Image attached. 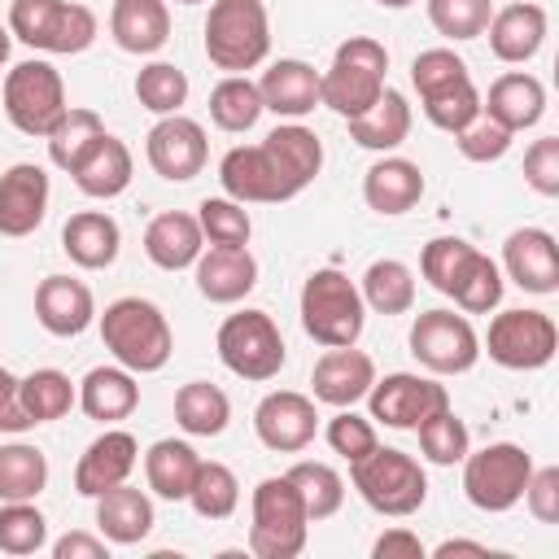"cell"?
Wrapping results in <instances>:
<instances>
[{
    "label": "cell",
    "mask_w": 559,
    "mask_h": 559,
    "mask_svg": "<svg viewBox=\"0 0 559 559\" xmlns=\"http://www.w3.org/2000/svg\"><path fill=\"white\" fill-rule=\"evenodd\" d=\"M323 166V144L310 127L301 122H284L275 127L262 144H240L227 148V157L218 162V183L231 201H293L301 188H310V179Z\"/></svg>",
    "instance_id": "1"
},
{
    "label": "cell",
    "mask_w": 559,
    "mask_h": 559,
    "mask_svg": "<svg viewBox=\"0 0 559 559\" xmlns=\"http://www.w3.org/2000/svg\"><path fill=\"white\" fill-rule=\"evenodd\" d=\"M100 341L118 358V367H127V371H162L170 349H175L170 323L148 297L109 301L100 314Z\"/></svg>",
    "instance_id": "2"
},
{
    "label": "cell",
    "mask_w": 559,
    "mask_h": 559,
    "mask_svg": "<svg viewBox=\"0 0 559 559\" xmlns=\"http://www.w3.org/2000/svg\"><path fill=\"white\" fill-rule=\"evenodd\" d=\"M384 70H389L384 44L371 35H349L336 48L328 74H319V105H328L341 118L367 114L384 92Z\"/></svg>",
    "instance_id": "3"
},
{
    "label": "cell",
    "mask_w": 559,
    "mask_h": 559,
    "mask_svg": "<svg viewBox=\"0 0 559 559\" xmlns=\"http://www.w3.org/2000/svg\"><path fill=\"white\" fill-rule=\"evenodd\" d=\"M271 52V22L262 0H214L205 17V57L227 70L245 74L262 66Z\"/></svg>",
    "instance_id": "4"
},
{
    "label": "cell",
    "mask_w": 559,
    "mask_h": 559,
    "mask_svg": "<svg viewBox=\"0 0 559 559\" xmlns=\"http://www.w3.org/2000/svg\"><path fill=\"white\" fill-rule=\"evenodd\" d=\"M362 323H367L362 293L336 266H323L301 284V328H306L310 341H319L328 349L332 345H354L362 336Z\"/></svg>",
    "instance_id": "5"
},
{
    "label": "cell",
    "mask_w": 559,
    "mask_h": 559,
    "mask_svg": "<svg viewBox=\"0 0 559 559\" xmlns=\"http://www.w3.org/2000/svg\"><path fill=\"white\" fill-rule=\"evenodd\" d=\"M349 480L362 493V502L380 515H411L428 498V476L424 467L393 445H376L358 463H349Z\"/></svg>",
    "instance_id": "6"
},
{
    "label": "cell",
    "mask_w": 559,
    "mask_h": 559,
    "mask_svg": "<svg viewBox=\"0 0 559 559\" xmlns=\"http://www.w3.org/2000/svg\"><path fill=\"white\" fill-rule=\"evenodd\" d=\"M306 502L297 493V485L284 476H266L253 489V524H249V550L258 559H293L306 546Z\"/></svg>",
    "instance_id": "7"
},
{
    "label": "cell",
    "mask_w": 559,
    "mask_h": 559,
    "mask_svg": "<svg viewBox=\"0 0 559 559\" xmlns=\"http://www.w3.org/2000/svg\"><path fill=\"white\" fill-rule=\"evenodd\" d=\"M9 35L44 52H83L96 39V13L70 0H13Z\"/></svg>",
    "instance_id": "8"
},
{
    "label": "cell",
    "mask_w": 559,
    "mask_h": 559,
    "mask_svg": "<svg viewBox=\"0 0 559 559\" xmlns=\"http://www.w3.org/2000/svg\"><path fill=\"white\" fill-rule=\"evenodd\" d=\"M66 109H70L66 105V83H61L57 66L31 57V61H17L9 70V79H4V114L22 135L48 140V131L61 122Z\"/></svg>",
    "instance_id": "9"
},
{
    "label": "cell",
    "mask_w": 559,
    "mask_h": 559,
    "mask_svg": "<svg viewBox=\"0 0 559 559\" xmlns=\"http://www.w3.org/2000/svg\"><path fill=\"white\" fill-rule=\"evenodd\" d=\"M218 358L240 380H271L284 367V336L266 310H236L218 328Z\"/></svg>",
    "instance_id": "10"
},
{
    "label": "cell",
    "mask_w": 559,
    "mask_h": 559,
    "mask_svg": "<svg viewBox=\"0 0 559 559\" xmlns=\"http://www.w3.org/2000/svg\"><path fill=\"white\" fill-rule=\"evenodd\" d=\"M533 459L524 445L493 441L476 454H463V493L480 511H511L524 498Z\"/></svg>",
    "instance_id": "11"
},
{
    "label": "cell",
    "mask_w": 559,
    "mask_h": 559,
    "mask_svg": "<svg viewBox=\"0 0 559 559\" xmlns=\"http://www.w3.org/2000/svg\"><path fill=\"white\" fill-rule=\"evenodd\" d=\"M555 345H559V332L546 310H502L489 319V332H485L489 358L511 371L546 367L555 358Z\"/></svg>",
    "instance_id": "12"
},
{
    "label": "cell",
    "mask_w": 559,
    "mask_h": 559,
    "mask_svg": "<svg viewBox=\"0 0 559 559\" xmlns=\"http://www.w3.org/2000/svg\"><path fill=\"white\" fill-rule=\"evenodd\" d=\"M411 354L437 371V376H459V371H472L476 358H480V336L476 328L467 323V314H454V310H424L415 323H411Z\"/></svg>",
    "instance_id": "13"
},
{
    "label": "cell",
    "mask_w": 559,
    "mask_h": 559,
    "mask_svg": "<svg viewBox=\"0 0 559 559\" xmlns=\"http://www.w3.org/2000/svg\"><path fill=\"white\" fill-rule=\"evenodd\" d=\"M367 402H371V419H380L384 428H411L415 432L428 415L450 406V393L437 380H424V376H411V371H393L384 380H371Z\"/></svg>",
    "instance_id": "14"
},
{
    "label": "cell",
    "mask_w": 559,
    "mask_h": 559,
    "mask_svg": "<svg viewBox=\"0 0 559 559\" xmlns=\"http://www.w3.org/2000/svg\"><path fill=\"white\" fill-rule=\"evenodd\" d=\"M144 153H148V166H153L162 179H170V183H188L192 175H201L205 153H210V144H205V127H201L197 118L166 114V118L148 131Z\"/></svg>",
    "instance_id": "15"
},
{
    "label": "cell",
    "mask_w": 559,
    "mask_h": 559,
    "mask_svg": "<svg viewBox=\"0 0 559 559\" xmlns=\"http://www.w3.org/2000/svg\"><path fill=\"white\" fill-rule=\"evenodd\" d=\"M253 428H258V441L266 450H280V454H297L314 441V428H319V415H314V402L306 393H293V389H275L258 402L253 411Z\"/></svg>",
    "instance_id": "16"
},
{
    "label": "cell",
    "mask_w": 559,
    "mask_h": 559,
    "mask_svg": "<svg viewBox=\"0 0 559 559\" xmlns=\"http://www.w3.org/2000/svg\"><path fill=\"white\" fill-rule=\"evenodd\" d=\"M48 214V170L17 162L0 175V236H31Z\"/></svg>",
    "instance_id": "17"
},
{
    "label": "cell",
    "mask_w": 559,
    "mask_h": 559,
    "mask_svg": "<svg viewBox=\"0 0 559 559\" xmlns=\"http://www.w3.org/2000/svg\"><path fill=\"white\" fill-rule=\"evenodd\" d=\"M502 266L524 293L546 297V293L559 288V249H555V236L542 231V227L511 231L507 245H502Z\"/></svg>",
    "instance_id": "18"
},
{
    "label": "cell",
    "mask_w": 559,
    "mask_h": 559,
    "mask_svg": "<svg viewBox=\"0 0 559 559\" xmlns=\"http://www.w3.org/2000/svg\"><path fill=\"white\" fill-rule=\"evenodd\" d=\"M135 459H140L135 437L122 432V428H109V432H100V437L83 450V459H79V467H74V489H79L83 498H100L105 489H114V485H122V480L131 476Z\"/></svg>",
    "instance_id": "19"
},
{
    "label": "cell",
    "mask_w": 559,
    "mask_h": 559,
    "mask_svg": "<svg viewBox=\"0 0 559 559\" xmlns=\"http://www.w3.org/2000/svg\"><path fill=\"white\" fill-rule=\"evenodd\" d=\"M192 266H197L201 297L218 301V306H231V301L249 297L253 284H258V262L245 245H210V253H201Z\"/></svg>",
    "instance_id": "20"
},
{
    "label": "cell",
    "mask_w": 559,
    "mask_h": 559,
    "mask_svg": "<svg viewBox=\"0 0 559 559\" xmlns=\"http://www.w3.org/2000/svg\"><path fill=\"white\" fill-rule=\"evenodd\" d=\"M371 380H376V362L354 345H332L310 371V389L328 406H354L358 397H367Z\"/></svg>",
    "instance_id": "21"
},
{
    "label": "cell",
    "mask_w": 559,
    "mask_h": 559,
    "mask_svg": "<svg viewBox=\"0 0 559 559\" xmlns=\"http://www.w3.org/2000/svg\"><path fill=\"white\" fill-rule=\"evenodd\" d=\"M35 319L52 332V336H79L92 319H96V301L92 288L74 275H48L35 288Z\"/></svg>",
    "instance_id": "22"
},
{
    "label": "cell",
    "mask_w": 559,
    "mask_h": 559,
    "mask_svg": "<svg viewBox=\"0 0 559 559\" xmlns=\"http://www.w3.org/2000/svg\"><path fill=\"white\" fill-rule=\"evenodd\" d=\"M480 114L493 118L498 127H507L511 135L528 131L546 114V87H542V79H533L524 70H511V74L489 83V96L480 100Z\"/></svg>",
    "instance_id": "23"
},
{
    "label": "cell",
    "mask_w": 559,
    "mask_h": 559,
    "mask_svg": "<svg viewBox=\"0 0 559 559\" xmlns=\"http://www.w3.org/2000/svg\"><path fill=\"white\" fill-rule=\"evenodd\" d=\"M489 48L498 61L507 66H524L528 57H537V48L546 44V9L533 4V0H520V4H507L489 17Z\"/></svg>",
    "instance_id": "24"
},
{
    "label": "cell",
    "mask_w": 559,
    "mask_h": 559,
    "mask_svg": "<svg viewBox=\"0 0 559 559\" xmlns=\"http://www.w3.org/2000/svg\"><path fill=\"white\" fill-rule=\"evenodd\" d=\"M109 35L122 52L148 57L170 39V9L166 0H114Z\"/></svg>",
    "instance_id": "25"
},
{
    "label": "cell",
    "mask_w": 559,
    "mask_h": 559,
    "mask_svg": "<svg viewBox=\"0 0 559 559\" xmlns=\"http://www.w3.org/2000/svg\"><path fill=\"white\" fill-rule=\"evenodd\" d=\"M201 245H205L201 223H197V214H183V210H166V214H157V218L144 227V253H148V262L162 266V271H183V266H192V262L201 258Z\"/></svg>",
    "instance_id": "26"
},
{
    "label": "cell",
    "mask_w": 559,
    "mask_h": 559,
    "mask_svg": "<svg viewBox=\"0 0 559 559\" xmlns=\"http://www.w3.org/2000/svg\"><path fill=\"white\" fill-rule=\"evenodd\" d=\"M258 92H262V105L271 114H280V118H306L319 105V74H314V66H306L297 57H284V61H275L262 74Z\"/></svg>",
    "instance_id": "27"
},
{
    "label": "cell",
    "mask_w": 559,
    "mask_h": 559,
    "mask_svg": "<svg viewBox=\"0 0 559 559\" xmlns=\"http://www.w3.org/2000/svg\"><path fill=\"white\" fill-rule=\"evenodd\" d=\"M424 197V170L406 157H380L362 175V201L376 214H406Z\"/></svg>",
    "instance_id": "28"
},
{
    "label": "cell",
    "mask_w": 559,
    "mask_h": 559,
    "mask_svg": "<svg viewBox=\"0 0 559 559\" xmlns=\"http://www.w3.org/2000/svg\"><path fill=\"white\" fill-rule=\"evenodd\" d=\"M61 249L70 253V262L87 266V271H100L118 258L122 249V231L109 214L100 210H83V214H70L66 227H61Z\"/></svg>",
    "instance_id": "29"
},
{
    "label": "cell",
    "mask_w": 559,
    "mask_h": 559,
    "mask_svg": "<svg viewBox=\"0 0 559 559\" xmlns=\"http://www.w3.org/2000/svg\"><path fill=\"white\" fill-rule=\"evenodd\" d=\"M96 528L118 546H135L153 533V502L122 480L96 498Z\"/></svg>",
    "instance_id": "30"
},
{
    "label": "cell",
    "mask_w": 559,
    "mask_h": 559,
    "mask_svg": "<svg viewBox=\"0 0 559 559\" xmlns=\"http://www.w3.org/2000/svg\"><path fill=\"white\" fill-rule=\"evenodd\" d=\"M345 122H349V140H354L358 148L389 153V148H397V144L411 135V105H406V96H402L397 87H384L380 100H376L367 114L345 118Z\"/></svg>",
    "instance_id": "31"
},
{
    "label": "cell",
    "mask_w": 559,
    "mask_h": 559,
    "mask_svg": "<svg viewBox=\"0 0 559 559\" xmlns=\"http://www.w3.org/2000/svg\"><path fill=\"white\" fill-rule=\"evenodd\" d=\"M70 175H74L79 192L109 201V197L127 192V183H131V148H127L118 135L105 131V135L92 144V153H87Z\"/></svg>",
    "instance_id": "32"
},
{
    "label": "cell",
    "mask_w": 559,
    "mask_h": 559,
    "mask_svg": "<svg viewBox=\"0 0 559 559\" xmlns=\"http://www.w3.org/2000/svg\"><path fill=\"white\" fill-rule=\"evenodd\" d=\"M79 406L87 411V419H100V424L127 419L140 406V384L131 380L127 367H92L79 384Z\"/></svg>",
    "instance_id": "33"
},
{
    "label": "cell",
    "mask_w": 559,
    "mask_h": 559,
    "mask_svg": "<svg viewBox=\"0 0 559 559\" xmlns=\"http://www.w3.org/2000/svg\"><path fill=\"white\" fill-rule=\"evenodd\" d=\"M201 467V454L188 445V441H157L148 454H144V476H148V489L157 498H170V502H183L188 489H192V476Z\"/></svg>",
    "instance_id": "34"
},
{
    "label": "cell",
    "mask_w": 559,
    "mask_h": 559,
    "mask_svg": "<svg viewBox=\"0 0 559 559\" xmlns=\"http://www.w3.org/2000/svg\"><path fill=\"white\" fill-rule=\"evenodd\" d=\"M231 419V402L218 384L210 380H188L179 393H175V424L192 437H218Z\"/></svg>",
    "instance_id": "35"
},
{
    "label": "cell",
    "mask_w": 559,
    "mask_h": 559,
    "mask_svg": "<svg viewBox=\"0 0 559 559\" xmlns=\"http://www.w3.org/2000/svg\"><path fill=\"white\" fill-rule=\"evenodd\" d=\"M445 297H454L467 314H489L502 301V271H498V262L472 245V253L463 258V266H459V275H454Z\"/></svg>",
    "instance_id": "36"
},
{
    "label": "cell",
    "mask_w": 559,
    "mask_h": 559,
    "mask_svg": "<svg viewBox=\"0 0 559 559\" xmlns=\"http://www.w3.org/2000/svg\"><path fill=\"white\" fill-rule=\"evenodd\" d=\"M358 293H362V306H371L376 314H406L415 306V275L406 262L380 258L367 266Z\"/></svg>",
    "instance_id": "37"
},
{
    "label": "cell",
    "mask_w": 559,
    "mask_h": 559,
    "mask_svg": "<svg viewBox=\"0 0 559 559\" xmlns=\"http://www.w3.org/2000/svg\"><path fill=\"white\" fill-rule=\"evenodd\" d=\"M48 485V459L44 450L13 441L0 445V502H31Z\"/></svg>",
    "instance_id": "38"
},
{
    "label": "cell",
    "mask_w": 559,
    "mask_h": 559,
    "mask_svg": "<svg viewBox=\"0 0 559 559\" xmlns=\"http://www.w3.org/2000/svg\"><path fill=\"white\" fill-rule=\"evenodd\" d=\"M262 92L249 74H227L214 92H210V118L218 131H249L262 118Z\"/></svg>",
    "instance_id": "39"
},
{
    "label": "cell",
    "mask_w": 559,
    "mask_h": 559,
    "mask_svg": "<svg viewBox=\"0 0 559 559\" xmlns=\"http://www.w3.org/2000/svg\"><path fill=\"white\" fill-rule=\"evenodd\" d=\"M17 397H22V411L31 415V424L61 419V415L79 402L70 376L57 371V367H39V371H31L26 380H17Z\"/></svg>",
    "instance_id": "40"
},
{
    "label": "cell",
    "mask_w": 559,
    "mask_h": 559,
    "mask_svg": "<svg viewBox=\"0 0 559 559\" xmlns=\"http://www.w3.org/2000/svg\"><path fill=\"white\" fill-rule=\"evenodd\" d=\"M100 135H105V122H100L96 109H66L61 122L48 131V157H52V166L74 170L92 153V144Z\"/></svg>",
    "instance_id": "41"
},
{
    "label": "cell",
    "mask_w": 559,
    "mask_h": 559,
    "mask_svg": "<svg viewBox=\"0 0 559 559\" xmlns=\"http://www.w3.org/2000/svg\"><path fill=\"white\" fill-rule=\"evenodd\" d=\"M188 502H192V511L201 515V520H227L231 511H236V502H240V485H236V472L231 467H223V463H205L201 459V467H197V476H192V489H188Z\"/></svg>",
    "instance_id": "42"
},
{
    "label": "cell",
    "mask_w": 559,
    "mask_h": 559,
    "mask_svg": "<svg viewBox=\"0 0 559 559\" xmlns=\"http://www.w3.org/2000/svg\"><path fill=\"white\" fill-rule=\"evenodd\" d=\"M419 105H424L428 122L441 127V131H450V135H459L467 122L480 118V92L472 87V79H459L450 87H437V92L419 96Z\"/></svg>",
    "instance_id": "43"
},
{
    "label": "cell",
    "mask_w": 559,
    "mask_h": 559,
    "mask_svg": "<svg viewBox=\"0 0 559 559\" xmlns=\"http://www.w3.org/2000/svg\"><path fill=\"white\" fill-rule=\"evenodd\" d=\"M288 480L297 485L310 520H328L345 502V480L328 463H297V467H288Z\"/></svg>",
    "instance_id": "44"
},
{
    "label": "cell",
    "mask_w": 559,
    "mask_h": 559,
    "mask_svg": "<svg viewBox=\"0 0 559 559\" xmlns=\"http://www.w3.org/2000/svg\"><path fill=\"white\" fill-rule=\"evenodd\" d=\"M135 100L153 114H179V105L188 100V74L170 61H148L140 74H135Z\"/></svg>",
    "instance_id": "45"
},
{
    "label": "cell",
    "mask_w": 559,
    "mask_h": 559,
    "mask_svg": "<svg viewBox=\"0 0 559 559\" xmlns=\"http://www.w3.org/2000/svg\"><path fill=\"white\" fill-rule=\"evenodd\" d=\"M415 432H419V450H424L428 463H437V467L463 463V454H467V424L450 406L437 411V415H428Z\"/></svg>",
    "instance_id": "46"
},
{
    "label": "cell",
    "mask_w": 559,
    "mask_h": 559,
    "mask_svg": "<svg viewBox=\"0 0 559 559\" xmlns=\"http://www.w3.org/2000/svg\"><path fill=\"white\" fill-rule=\"evenodd\" d=\"M48 542V520L31 502H4L0 507V550L4 555H35Z\"/></svg>",
    "instance_id": "47"
},
{
    "label": "cell",
    "mask_w": 559,
    "mask_h": 559,
    "mask_svg": "<svg viewBox=\"0 0 559 559\" xmlns=\"http://www.w3.org/2000/svg\"><path fill=\"white\" fill-rule=\"evenodd\" d=\"M493 17V0H428V22L445 39H476Z\"/></svg>",
    "instance_id": "48"
},
{
    "label": "cell",
    "mask_w": 559,
    "mask_h": 559,
    "mask_svg": "<svg viewBox=\"0 0 559 559\" xmlns=\"http://www.w3.org/2000/svg\"><path fill=\"white\" fill-rule=\"evenodd\" d=\"M197 223H201V236H210V245H249V214L240 201L231 197H205L197 205Z\"/></svg>",
    "instance_id": "49"
},
{
    "label": "cell",
    "mask_w": 559,
    "mask_h": 559,
    "mask_svg": "<svg viewBox=\"0 0 559 559\" xmlns=\"http://www.w3.org/2000/svg\"><path fill=\"white\" fill-rule=\"evenodd\" d=\"M459 79H472V74H467V61L454 48H428L411 61V83H415L419 96H428L437 87H450Z\"/></svg>",
    "instance_id": "50"
},
{
    "label": "cell",
    "mask_w": 559,
    "mask_h": 559,
    "mask_svg": "<svg viewBox=\"0 0 559 559\" xmlns=\"http://www.w3.org/2000/svg\"><path fill=\"white\" fill-rule=\"evenodd\" d=\"M467 253H472L467 240H459V236H437V240L424 245L419 271H424V280H428L437 293H450V284H454V275H459V266H463Z\"/></svg>",
    "instance_id": "51"
},
{
    "label": "cell",
    "mask_w": 559,
    "mask_h": 559,
    "mask_svg": "<svg viewBox=\"0 0 559 559\" xmlns=\"http://www.w3.org/2000/svg\"><path fill=\"white\" fill-rule=\"evenodd\" d=\"M328 445H332L341 459L358 463V459H362V454H371L380 441H376V428H371V419L354 415L349 406H336V415L328 419Z\"/></svg>",
    "instance_id": "52"
},
{
    "label": "cell",
    "mask_w": 559,
    "mask_h": 559,
    "mask_svg": "<svg viewBox=\"0 0 559 559\" xmlns=\"http://www.w3.org/2000/svg\"><path fill=\"white\" fill-rule=\"evenodd\" d=\"M459 153L467 157V162H498L507 148H511V131L507 127H498L493 118H476V122H467L459 135Z\"/></svg>",
    "instance_id": "53"
},
{
    "label": "cell",
    "mask_w": 559,
    "mask_h": 559,
    "mask_svg": "<svg viewBox=\"0 0 559 559\" xmlns=\"http://www.w3.org/2000/svg\"><path fill=\"white\" fill-rule=\"evenodd\" d=\"M524 183L542 197H559V140L542 135L524 153Z\"/></svg>",
    "instance_id": "54"
},
{
    "label": "cell",
    "mask_w": 559,
    "mask_h": 559,
    "mask_svg": "<svg viewBox=\"0 0 559 559\" xmlns=\"http://www.w3.org/2000/svg\"><path fill=\"white\" fill-rule=\"evenodd\" d=\"M524 502L542 524L559 520V467H533L524 485Z\"/></svg>",
    "instance_id": "55"
},
{
    "label": "cell",
    "mask_w": 559,
    "mask_h": 559,
    "mask_svg": "<svg viewBox=\"0 0 559 559\" xmlns=\"http://www.w3.org/2000/svg\"><path fill=\"white\" fill-rule=\"evenodd\" d=\"M26 428H31V415L22 411L17 376L9 367H0V432H26Z\"/></svg>",
    "instance_id": "56"
},
{
    "label": "cell",
    "mask_w": 559,
    "mask_h": 559,
    "mask_svg": "<svg viewBox=\"0 0 559 559\" xmlns=\"http://www.w3.org/2000/svg\"><path fill=\"white\" fill-rule=\"evenodd\" d=\"M371 555H376V559H393V555H406V559H424V542H419L411 528H389L384 537H376Z\"/></svg>",
    "instance_id": "57"
},
{
    "label": "cell",
    "mask_w": 559,
    "mask_h": 559,
    "mask_svg": "<svg viewBox=\"0 0 559 559\" xmlns=\"http://www.w3.org/2000/svg\"><path fill=\"white\" fill-rule=\"evenodd\" d=\"M52 559H109V550L92 533H66L61 542H52Z\"/></svg>",
    "instance_id": "58"
},
{
    "label": "cell",
    "mask_w": 559,
    "mask_h": 559,
    "mask_svg": "<svg viewBox=\"0 0 559 559\" xmlns=\"http://www.w3.org/2000/svg\"><path fill=\"white\" fill-rule=\"evenodd\" d=\"M437 559H450V555H489L480 542H463V537H450V542H441L437 550H432Z\"/></svg>",
    "instance_id": "59"
},
{
    "label": "cell",
    "mask_w": 559,
    "mask_h": 559,
    "mask_svg": "<svg viewBox=\"0 0 559 559\" xmlns=\"http://www.w3.org/2000/svg\"><path fill=\"white\" fill-rule=\"evenodd\" d=\"M9 44H13V35H9V26H0V66L9 61Z\"/></svg>",
    "instance_id": "60"
},
{
    "label": "cell",
    "mask_w": 559,
    "mask_h": 559,
    "mask_svg": "<svg viewBox=\"0 0 559 559\" xmlns=\"http://www.w3.org/2000/svg\"><path fill=\"white\" fill-rule=\"evenodd\" d=\"M376 4H384V9H406V4H415V0H376Z\"/></svg>",
    "instance_id": "61"
},
{
    "label": "cell",
    "mask_w": 559,
    "mask_h": 559,
    "mask_svg": "<svg viewBox=\"0 0 559 559\" xmlns=\"http://www.w3.org/2000/svg\"><path fill=\"white\" fill-rule=\"evenodd\" d=\"M175 4H201V0H175Z\"/></svg>",
    "instance_id": "62"
}]
</instances>
